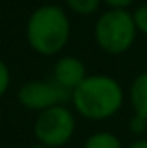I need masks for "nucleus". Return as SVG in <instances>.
Instances as JSON below:
<instances>
[{
    "instance_id": "6e6552de",
    "label": "nucleus",
    "mask_w": 147,
    "mask_h": 148,
    "mask_svg": "<svg viewBox=\"0 0 147 148\" xmlns=\"http://www.w3.org/2000/svg\"><path fill=\"white\" fill-rule=\"evenodd\" d=\"M83 148H125L121 140L112 134L109 131H97L94 134H90L85 143H83Z\"/></svg>"
},
{
    "instance_id": "39448f33",
    "label": "nucleus",
    "mask_w": 147,
    "mask_h": 148,
    "mask_svg": "<svg viewBox=\"0 0 147 148\" xmlns=\"http://www.w3.org/2000/svg\"><path fill=\"white\" fill-rule=\"evenodd\" d=\"M17 100L28 110L42 112L55 105H66V102H71V93L62 86H59L54 79L52 81L35 79L24 83L19 88Z\"/></svg>"
},
{
    "instance_id": "423d86ee",
    "label": "nucleus",
    "mask_w": 147,
    "mask_h": 148,
    "mask_svg": "<svg viewBox=\"0 0 147 148\" xmlns=\"http://www.w3.org/2000/svg\"><path fill=\"white\" fill-rule=\"evenodd\" d=\"M87 67L83 64V60H80L74 55H64L61 57L55 66H54V81L62 86L64 90H68L69 93H73L74 88H78L85 77H87Z\"/></svg>"
},
{
    "instance_id": "f257e3e1",
    "label": "nucleus",
    "mask_w": 147,
    "mask_h": 148,
    "mask_svg": "<svg viewBox=\"0 0 147 148\" xmlns=\"http://www.w3.org/2000/svg\"><path fill=\"white\" fill-rule=\"evenodd\" d=\"M125 93L121 84L107 74H90L71 93L76 114L88 121H106L121 110Z\"/></svg>"
},
{
    "instance_id": "7ed1b4c3",
    "label": "nucleus",
    "mask_w": 147,
    "mask_h": 148,
    "mask_svg": "<svg viewBox=\"0 0 147 148\" xmlns=\"http://www.w3.org/2000/svg\"><path fill=\"white\" fill-rule=\"evenodd\" d=\"M137 33L133 14L128 9H107L97 17L94 26L97 47L109 55L128 52L135 43Z\"/></svg>"
},
{
    "instance_id": "4468645a",
    "label": "nucleus",
    "mask_w": 147,
    "mask_h": 148,
    "mask_svg": "<svg viewBox=\"0 0 147 148\" xmlns=\"http://www.w3.org/2000/svg\"><path fill=\"white\" fill-rule=\"evenodd\" d=\"M128 148H147V138H139V140L132 141Z\"/></svg>"
},
{
    "instance_id": "1a4fd4ad",
    "label": "nucleus",
    "mask_w": 147,
    "mask_h": 148,
    "mask_svg": "<svg viewBox=\"0 0 147 148\" xmlns=\"http://www.w3.org/2000/svg\"><path fill=\"white\" fill-rule=\"evenodd\" d=\"M64 3L76 16H92L99 10L102 0H64Z\"/></svg>"
},
{
    "instance_id": "9b49d317",
    "label": "nucleus",
    "mask_w": 147,
    "mask_h": 148,
    "mask_svg": "<svg viewBox=\"0 0 147 148\" xmlns=\"http://www.w3.org/2000/svg\"><path fill=\"white\" fill-rule=\"evenodd\" d=\"M9 86H10V71L7 64L0 59V98L7 93Z\"/></svg>"
},
{
    "instance_id": "f8f14e48",
    "label": "nucleus",
    "mask_w": 147,
    "mask_h": 148,
    "mask_svg": "<svg viewBox=\"0 0 147 148\" xmlns=\"http://www.w3.org/2000/svg\"><path fill=\"white\" fill-rule=\"evenodd\" d=\"M128 127H130L132 133L142 134V133H146V129H147V121H144V119L139 117V115H133V117L130 119V122H128Z\"/></svg>"
},
{
    "instance_id": "2eb2a0df",
    "label": "nucleus",
    "mask_w": 147,
    "mask_h": 148,
    "mask_svg": "<svg viewBox=\"0 0 147 148\" xmlns=\"http://www.w3.org/2000/svg\"><path fill=\"white\" fill-rule=\"evenodd\" d=\"M26 148H50V147H45V145H42V143H35V145H31V147H26Z\"/></svg>"
},
{
    "instance_id": "20e7f679",
    "label": "nucleus",
    "mask_w": 147,
    "mask_h": 148,
    "mask_svg": "<svg viewBox=\"0 0 147 148\" xmlns=\"http://www.w3.org/2000/svg\"><path fill=\"white\" fill-rule=\"evenodd\" d=\"M76 131V117L66 105H55L38 112L33 122V134L38 143L50 148L68 145Z\"/></svg>"
},
{
    "instance_id": "f03ea898",
    "label": "nucleus",
    "mask_w": 147,
    "mask_h": 148,
    "mask_svg": "<svg viewBox=\"0 0 147 148\" xmlns=\"http://www.w3.org/2000/svg\"><path fill=\"white\" fill-rule=\"evenodd\" d=\"M71 36V21L61 5L35 9L26 21V41L38 55L50 57L64 50Z\"/></svg>"
},
{
    "instance_id": "ddd939ff",
    "label": "nucleus",
    "mask_w": 147,
    "mask_h": 148,
    "mask_svg": "<svg viewBox=\"0 0 147 148\" xmlns=\"http://www.w3.org/2000/svg\"><path fill=\"white\" fill-rule=\"evenodd\" d=\"M109 9H128L135 0H102Z\"/></svg>"
},
{
    "instance_id": "9d476101",
    "label": "nucleus",
    "mask_w": 147,
    "mask_h": 148,
    "mask_svg": "<svg viewBox=\"0 0 147 148\" xmlns=\"http://www.w3.org/2000/svg\"><path fill=\"white\" fill-rule=\"evenodd\" d=\"M132 14H133V21H135L137 31L147 36V3L137 7Z\"/></svg>"
},
{
    "instance_id": "0eeeda50",
    "label": "nucleus",
    "mask_w": 147,
    "mask_h": 148,
    "mask_svg": "<svg viewBox=\"0 0 147 148\" xmlns=\"http://www.w3.org/2000/svg\"><path fill=\"white\" fill-rule=\"evenodd\" d=\"M130 102H132L133 115H139L144 121H147V71L140 73L132 81Z\"/></svg>"
}]
</instances>
